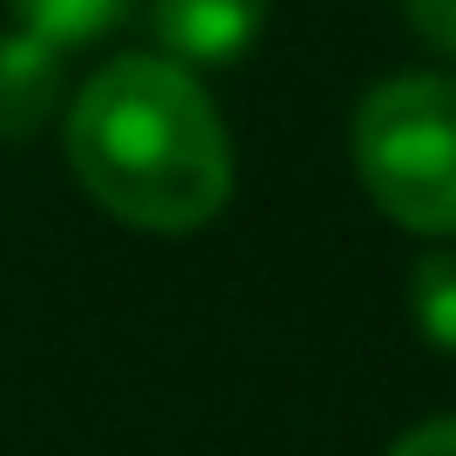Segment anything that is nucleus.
Here are the masks:
<instances>
[{
    "mask_svg": "<svg viewBox=\"0 0 456 456\" xmlns=\"http://www.w3.org/2000/svg\"><path fill=\"white\" fill-rule=\"evenodd\" d=\"M68 94V54L34 34H0V142H28Z\"/></svg>",
    "mask_w": 456,
    "mask_h": 456,
    "instance_id": "obj_4",
    "label": "nucleus"
},
{
    "mask_svg": "<svg viewBox=\"0 0 456 456\" xmlns=\"http://www.w3.org/2000/svg\"><path fill=\"white\" fill-rule=\"evenodd\" d=\"M410 315L416 336L443 356H456V248H429L410 269Z\"/></svg>",
    "mask_w": 456,
    "mask_h": 456,
    "instance_id": "obj_6",
    "label": "nucleus"
},
{
    "mask_svg": "<svg viewBox=\"0 0 456 456\" xmlns=\"http://www.w3.org/2000/svg\"><path fill=\"white\" fill-rule=\"evenodd\" d=\"M269 0H148V34L175 68H228L262 41Z\"/></svg>",
    "mask_w": 456,
    "mask_h": 456,
    "instance_id": "obj_3",
    "label": "nucleus"
},
{
    "mask_svg": "<svg viewBox=\"0 0 456 456\" xmlns=\"http://www.w3.org/2000/svg\"><path fill=\"white\" fill-rule=\"evenodd\" d=\"M7 7H14L20 34H34V41L68 54V47H87V41H101V34H114L128 20L134 0H7Z\"/></svg>",
    "mask_w": 456,
    "mask_h": 456,
    "instance_id": "obj_5",
    "label": "nucleus"
},
{
    "mask_svg": "<svg viewBox=\"0 0 456 456\" xmlns=\"http://www.w3.org/2000/svg\"><path fill=\"white\" fill-rule=\"evenodd\" d=\"M68 168L101 215L195 235L235 195V148L208 87L161 54H121L68 101Z\"/></svg>",
    "mask_w": 456,
    "mask_h": 456,
    "instance_id": "obj_1",
    "label": "nucleus"
},
{
    "mask_svg": "<svg viewBox=\"0 0 456 456\" xmlns=\"http://www.w3.org/2000/svg\"><path fill=\"white\" fill-rule=\"evenodd\" d=\"M389 456H456V416H429V423L403 429Z\"/></svg>",
    "mask_w": 456,
    "mask_h": 456,
    "instance_id": "obj_8",
    "label": "nucleus"
},
{
    "mask_svg": "<svg viewBox=\"0 0 456 456\" xmlns=\"http://www.w3.org/2000/svg\"><path fill=\"white\" fill-rule=\"evenodd\" d=\"M349 161L396 228L456 235V81L450 74L376 81L349 121Z\"/></svg>",
    "mask_w": 456,
    "mask_h": 456,
    "instance_id": "obj_2",
    "label": "nucleus"
},
{
    "mask_svg": "<svg viewBox=\"0 0 456 456\" xmlns=\"http://www.w3.org/2000/svg\"><path fill=\"white\" fill-rule=\"evenodd\" d=\"M403 14H410V28L429 47H443L456 61V0H403Z\"/></svg>",
    "mask_w": 456,
    "mask_h": 456,
    "instance_id": "obj_7",
    "label": "nucleus"
}]
</instances>
